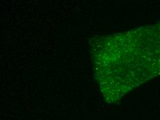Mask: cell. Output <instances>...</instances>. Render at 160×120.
Segmentation results:
<instances>
[{
  "mask_svg": "<svg viewBox=\"0 0 160 120\" xmlns=\"http://www.w3.org/2000/svg\"><path fill=\"white\" fill-rule=\"evenodd\" d=\"M108 41L114 49L110 89L116 98L160 75V23L113 35Z\"/></svg>",
  "mask_w": 160,
  "mask_h": 120,
  "instance_id": "1",
  "label": "cell"
}]
</instances>
